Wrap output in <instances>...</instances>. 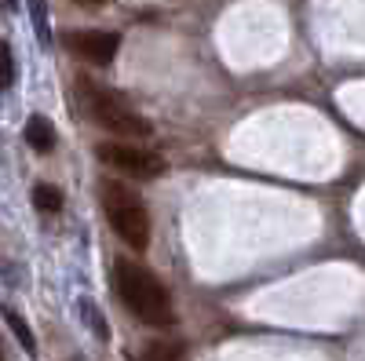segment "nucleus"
<instances>
[{"mask_svg":"<svg viewBox=\"0 0 365 361\" xmlns=\"http://www.w3.org/2000/svg\"><path fill=\"white\" fill-rule=\"evenodd\" d=\"M29 8H34V22H37L41 41H48V11H44V0H29Z\"/></svg>","mask_w":365,"mask_h":361,"instance_id":"obj_12","label":"nucleus"},{"mask_svg":"<svg viewBox=\"0 0 365 361\" xmlns=\"http://www.w3.org/2000/svg\"><path fill=\"white\" fill-rule=\"evenodd\" d=\"M63 44L91 66H110L120 48V37L110 33V29H73V33L63 37Z\"/></svg>","mask_w":365,"mask_h":361,"instance_id":"obj_5","label":"nucleus"},{"mask_svg":"<svg viewBox=\"0 0 365 361\" xmlns=\"http://www.w3.org/2000/svg\"><path fill=\"white\" fill-rule=\"evenodd\" d=\"M146 361H187V343H179V340H154L146 347Z\"/></svg>","mask_w":365,"mask_h":361,"instance_id":"obj_7","label":"nucleus"},{"mask_svg":"<svg viewBox=\"0 0 365 361\" xmlns=\"http://www.w3.org/2000/svg\"><path fill=\"white\" fill-rule=\"evenodd\" d=\"M26 142L37 150V154H51L55 150V128H51V120L48 117H29V125H26Z\"/></svg>","mask_w":365,"mask_h":361,"instance_id":"obj_6","label":"nucleus"},{"mask_svg":"<svg viewBox=\"0 0 365 361\" xmlns=\"http://www.w3.org/2000/svg\"><path fill=\"white\" fill-rule=\"evenodd\" d=\"M113 288L143 325H154V328H165L172 325V299H168V288L161 285V278L154 270H146L143 263L135 259H117L113 263Z\"/></svg>","mask_w":365,"mask_h":361,"instance_id":"obj_1","label":"nucleus"},{"mask_svg":"<svg viewBox=\"0 0 365 361\" xmlns=\"http://www.w3.org/2000/svg\"><path fill=\"white\" fill-rule=\"evenodd\" d=\"M4 321H8V328H11V333L19 336V343L26 347V354H34V350H37V343H34V333H29V325L19 318V310H15V307H4Z\"/></svg>","mask_w":365,"mask_h":361,"instance_id":"obj_9","label":"nucleus"},{"mask_svg":"<svg viewBox=\"0 0 365 361\" xmlns=\"http://www.w3.org/2000/svg\"><path fill=\"white\" fill-rule=\"evenodd\" d=\"M84 318H88V325L91 328H96V333H99V340H110V328H106V321H103V314H99V307L96 303H91V299H81V307H77Z\"/></svg>","mask_w":365,"mask_h":361,"instance_id":"obj_10","label":"nucleus"},{"mask_svg":"<svg viewBox=\"0 0 365 361\" xmlns=\"http://www.w3.org/2000/svg\"><path fill=\"white\" fill-rule=\"evenodd\" d=\"M11 80H15V58L8 41H0V88H11Z\"/></svg>","mask_w":365,"mask_h":361,"instance_id":"obj_11","label":"nucleus"},{"mask_svg":"<svg viewBox=\"0 0 365 361\" xmlns=\"http://www.w3.org/2000/svg\"><path fill=\"white\" fill-rule=\"evenodd\" d=\"M77 95H81L84 113L96 120L103 132L125 135V139H150V135H154V128H150L146 117H139L117 92H110V88L96 84L91 77H81V80H77Z\"/></svg>","mask_w":365,"mask_h":361,"instance_id":"obj_2","label":"nucleus"},{"mask_svg":"<svg viewBox=\"0 0 365 361\" xmlns=\"http://www.w3.org/2000/svg\"><path fill=\"white\" fill-rule=\"evenodd\" d=\"M73 4H81V8H99L103 0H73Z\"/></svg>","mask_w":365,"mask_h":361,"instance_id":"obj_13","label":"nucleus"},{"mask_svg":"<svg viewBox=\"0 0 365 361\" xmlns=\"http://www.w3.org/2000/svg\"><path fill=\"white\" fill-rule=\"evenodd\" d=\"M34 204H37V212L51 216V212H58V208H63V194H58L51 183H37V187H34Z\"/></svg>","mask_w":365,"mask_h":361,"instance_id":"obj_8","label":"nucleus"},{"mask_svg":"<svg viewBox=\"0 0 365 361\" xmlns=\"http://www.w3.org/2000/svg\"><path fill=\"white\" fill-rule=\"evenodd\" d=\"M96 157L103 164L117 168V172L132 175V179H158L165 172L158 154H150V150H143V146H132V142H99Z\"/></svg>","mask_w":365,"mask_h":361,"instance_id":"obj_4","label":"nucleus"},{"mask_svg":"<svg viewBox=\"0 0 365 361\" xmlns=\"http://www.w3.org/2000/svg\"><path fill=\"white\" fill-rule=\"evenodd\" d=\"M99 190H103V204H106L113 234L125 241L132 252H143L150 245V216H146L143 197L125 183H113V179H106Z\"/></svg>","mask_w":365,"mask_h":361,"instance_id":"obj_3","label":"nucleus"}]
</instances>
